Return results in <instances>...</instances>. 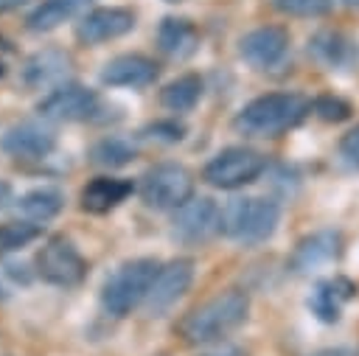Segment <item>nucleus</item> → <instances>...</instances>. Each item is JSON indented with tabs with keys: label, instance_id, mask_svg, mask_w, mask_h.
<instances>
[{
	"label": "nucleus",
	"instance_id": "nucleus-1",
	"mask_svg": "<svg viewBox=\"0 0 359 356\" xmlns=\"http://www.w3.org/2000/svg\"><path fill=\"white\" fill-rule=\"evenodd\" d=\"M250 314V297L241 289H224L216 297L194 306L180 322L177 334L188 345H210L244 325Z\"/></svg>",
	"mask_w": 359,
	"mask_h": 356
},
{
	"label": "nucleus",
	"instance_id": "nucleus-2",
	"mask_svg": "<svg viewBox=\"0 0 359 356\" xmlns=\"http://www.w3.org/2000/svg\"><path fill=\"white\" fill-rule=\"evenodd\" d=\"M309 109L311 104L297 93H266L244 104L233 118V126L247 137H278L294 129Z\"/></svg>",
	"mask_w": 359,
	"mask_h": 356
},
{
	"label": "nucleus",
	"instance_id": "nucleus-3",
	"mask_svg": "<svg viewBox=\"0 0 359 356\" xmlns=\"http://www.w3.org/2000/svg\"><path fill=\"white\" fill-rule=\"evenodd\" d=\"M280 221V205L266 196H238L222 207L219 233L236 244L255 247L272 238Z\"/></svg>",
	"mask_w": 359,
	"mask_h": 356
},
{
	"label": "nucleus",
	"instance_id": "nucleus-4",
	"mask_svg": "<svg viewBox=\"0 0 359 356\" xmlns=\"http://www.w3.org/2000/svg\"><path fill=\"white\" fill-rule=\"evenodd\" d=\"M160 261L157 258H132L126 263H121L101 289V306L109 317H126L132 314L137 306L146 303L149 289L160 272Z\"/></svg>",
	"mask_w": 359,
	"mask_h": 356
},
{
	"label": "nucleus",
	"instance_id": "nucleus-5",
	"mask_svg": "<svg viewBox=\"0 0 359 356\" xmlns=\"http://www.w3.org/2000/svg\"><path fill=\"white\" fill-rule=\"evenodd\" d=\"M137 193L151 210H177L194 196V174L182 163H154L143 171Z\"/></svg>",
	"mask_w": 359,
	"mask_h": 356
},
{
	"label": "nucleus",
	"instance_id": "nucleus-6",
	"mask_svg": "<svg viewBox=\"0 0 359 356\" xmlns=\"http://www.w3.org/2000/svg\"><path fill=\"white\" fill-rule=\"evenodd\" d=\"M266 171V157L258 149L250 146H227L219 154H213L205 168H202V179L213 188L222 191H236L244 188L250 182H255L261 174Z\"/></svg>",
	"mask_w": 359,
	"mask_h": 356
},
{
	"label": "nucleus",
	"instance_id": "nucleus-7",
	"mask_svg": "<svg viewBox=\"0 0 359 356\" xmlns=\"http://www.w3.org/2000/svg\"><path fill=\"white\" fill-rule=\"evenodd\" d=\"M34 266H36L34 269L36 278H42L45 283L59 286V289H73L87 278V258L65 235L48 238L39 247V252L34 258Z\"/></svg>",
	"mask_w": 359,
	"mask_h": 356
},
{
	"label": "nucleus",
	"instance_id": "nucleus-8",
	"mask_svg": "<svg viewBox=\"0 0 359 356\" xmlns=\"http://www.w3.org/2000/svg\"><path fill=\"white\" fill-rule=\"evenodd\" d=\"M36 112L45 121H56V123L87 121V118H93L98 112V93L84 87V84L65 81V84L53 87L48 95L39 98Z\"/></svg>",
	"mask_w": 359,
	"mask_h": 356
},
{
	"label": "nucleus",
	"instance_id": "nucleus-9",
	"mask_svg": "<svg viewBox=\"0 0 359 356\" xmlns=\"http://www.w3.org/2000/svg\"><path fill=\"white\" fill-rule=\"evenodd\" d=\"M194 272H196L194 258H174V261L163 263L149 289V297L143 303L149 317H163L171 306H177V300L191 289Z\"/></svg>",
	"mask_w": 359,
	"mask_h": 356
},
{
	"label": "nucleus",
	"instance_id": "nucleus-10",
	"mask_svg": "<svg viewBox=\"0 0 359 356\" xmlns=\"http://www.w3.org/2000/svg\"><path fill=\"white\" fill-rule=\"evenodd\" d=\"M219 216L222 207L208 196H191L185 205L174 210L171 233L185 244L208 241L213 233H219Z\"/></svg>",
	"mask_w": 359,
	"mask_h": 356
},
{
	"label": "nucleus",
	"instance_id": "nucleus-11",
	"mask_svg": "<svg viewBox=\"0 0 359 356\" xmlns=\"http://www.w3.org/2000/svg\"><path fill=\"white\" fill-rule=\"evenodd\" d=\"M135 11L123 6H98L90 8L76 22V39L81 45H101L109 39H118L135 28Z\"/></svg>",
	"mask_w": 359,
	"mask_h": 356
},
{
	"label": "nucleus",
	"instance_id": "nucleus-12",
	"mask_svg": "<svg viewBox=\"0 0 359 356\" xmlns=\"http://www.w3.org/2000/svg\"><path fill=\"white\" fill-rule=\"evenodd\" d=\"M238 53L247 64L255 70H272L278 67L289 53V31L280 25H261L252 28L238 39Z\"/></svg>",
	"mask_w": 359,
	"mask_h": 356
},
{
	"label": "nucleus",
	"instance_id": "nucleus-13",
	"mask_svg": "<svg viewBox=\"0 0 359 356\" xmlns=\"http://www.w3.org/2000/svg\"><path fill=\"white\" fill-rule=\"evenodd\" d=\"M0 149L14 160H42L56 149V132L39 121H22L0 135Z\"/></svg>",
	"mask_w": 359,
	"mask_h": 356
},
{
	"label": "nucleus",
	"instance_id": "nucleus-14",
	"mask_svg": "<svg viewBox=\"0 0 359 356\" xmlns=\"http://www.w3.org/2000/svg\"><path fill=\"white\" fill-rule=\"evenodd\" d=\"M339 247H342V238L339 233L334 230H317L306 238L297 241L292 258H289V269L294 275H311L328 263H334L339 258Z\"/></svg>",
	"mask_w": 359,
	"mask_h": 356
},
{
	"label": "nucleus",
	"instance_id": "nucleus-15",
	"mask_svg": "<svg viewBox=\"0 0 359 356\" xmlns=\"http://www.w3.org/2000/svg\"><path fill=\"white\" fill-rule=\"evenodd\" d=\"M157 78V62L143 53H121L109 59L101 70V84L107 87H149Z\"/></svg>",
	"mask_w": 359,
	"mask_h": 356
},
{
	"label": "nucleus",
	"instance_id": "nucleus-16",
	"mask_svg": "<svg viewBox=\"0 0 359 356\" xmlns=\"http://www.w3.org/2000/svg\"><path fill=\"white\" fill-rule=\"evenodd\" d=\"M73 70V59L70 53L59 50V48H45V50H36L25 67H22V81L34 90H42V87H59L65 84V78L70 76Z\"/></svg>",
	"mask_w": 359,
	"mask_h": 356
},
{
	"label": "nucleus",
	"instance_id": "nucleus-17",
	"mask_svg": "<svg viewBox=\"0 0 359 356\" xmlns=\"http://www.w3.org/2000/svg\"><path fill=\"white\" fill-rule=\"evenodd\" d=\"M135 193V182L126 179V177H93L81 193H79V202H81V210L87 213H109L115 210L121 202H126L129 196Z\"/></svg>",
	"mask_w": 359,
	"mask_h": 356
},
{
	"label": "nucleus",
	"instance_id": "nucleus-18",
	"mask_svg": "<svg viewBox=\"0 0 359 356\" xmlns=\"http://www.w3.org/2000/svg\"><path fill=\"white\" fill-rule=\"evenodd\" d=\"M309 53L331 70H345L359 59V48L351 36H345L342 31H317L309 39Z\"/></svg>",
	"mask_w": 359,
	"mask_h": 356
},
{
	"label": "nucleus",
	"instance_id": "nucleus-19",
	"mask_svg": "<svg viewBox=\"0 0 359 356\" xmlns=\"http://www.w3.org/2000/svg\"><path fill=\"white\" fill-rule=\"evenodd\" d=\"M157 45L168 59H188L199 48V31L185 17H165L157 25Z\"/></svg>",
	"mask_w": 359,
	"mask_h": 356
},
{
	"label": "nucleus",
	"instance_id": "nucleus-20",
	"mask_svg": "<svg viewBox=\"0 0 359 356\" xmlns=\"http://www.w3.org/2000/svg\"><path fill=\"white\" fill-rule=\"evenodd\" d=\"M93 0H39L31 14L25 17V28L34 34H45L59 28L62 22L73 20L76 14H81Z\"/></svg>",
	"mask_w": 359,
	"mask_h": 356
},
{
	"label": "nucleus",
	"instance_id": "nucleus-21",
	"mask_svg": "<svg viewBox=\"0 0 359 356\" xmlns=\"http://www.w3.org/2000/svg\"><path fill=\"white\" fill-rule=\"evenodd\" d=\"M353 294V286L342 278H334V280H320L309 297V308L317 314V320L323 322H337L339 320V311H342V303Z\"/></svg>",
	"mask_w": 359,
	"mask_h": 356
},
{
	"label": "nucleus",
	"instance_id": "nucleus-22",
	"mask_svg": "<svg viewBox=\"0 0 359 356\" xmlns=\"http://www.w3.org/2000/svg\"><path fill=\"white\" fill-rule=\"evenodd\" d=\"M14 207H17V213H20L22 219L42 224V221H48V219H53V216L62 213V207H65V193H62L59 188H34V191L22 193V196L14 202Z\"/></svg>",
	"mask_w": 359,
	"mask_h": 356
},
{
	"label": "nucleus",
	"instance_id": "nucleus-23",
	"mask_svg": "<svg viewBox=\"0 0 359 356\" xmlns=\"http://www.w3.org/2000/svg\"><path fill=\"white\" fill-rule=\"evenodd\" d=\"M202 90H205L202 78L196 73H185V76H177L174 81H168L160 90V104H163V109L182 115V112H191L199 104Z\"/></svg>",
	"mask_w": 359,
	"mask_h": 356
},
{
	"label": "nucleus",
	"instance_id": "nucleus-24",
	"mask_svg": "<svg viewBox=\"0 0 359 356\" xmlns=\"http://www.w3.org/2000/svg\"><path fill=\"white\" fill-rule=\"evenodd\" d=\"M137 154L135 143L126 140V137H118V135H107V137H98L93 146H90V163L101 165V168H121L126 163H132Z\"/></svg>",
	"mask_w": 359,
	"mask_h": 356
},
{
	"label": "nucleus",
	"instance_id": "nucleus-25",
	"mask_svg": "<svg viewBox=\"0 0 359 356\" xmlns=\"http://www.w3.org/2000/svg\"><path fill=\"white\" fill-rule=\"evenodd\" d=\"M39 235H42V224L36 221H28V219L0 221V255L20 252L22 247L34 244Z\"/></svg>",
	"mask_w": 359,
	"mask_h": 356
},
{
	"label": "nucleus",
	"instance_id": "nucleus-26",
	"mask_svg": "<svg viewBox=\"0 0 359 356\" xmlns=\"http://www.w3.org/2000/svg\"><path fill=\"white\" fill-rule=\"evenodd\" d=\"M275 11L286 17H323L334 8V0H269Z\"/></svg>",
	"mask_w": 359,
	"mask_h": 356
},
{
	"label": "nucleus",
	"instance_id": "nucleus-27",
	"mask_svg": "<svg viewBox=\"0 0 359 356\" xmlns=\"http://www.w3.org/2000/svg\"><path fill=\"white\" fill-rule=\"evenodd\" d=\"M311 112L317 118L328 121V123H339V121H345L351 115V107L337 95H320V98L311 101Z\"/></svg>",
	"mask_w": 359,
	"mask_h": 356
},
{
	"label": "nucleus",
	"instance_id": "nucleus-28",
	"mask_svg": "<svg viewBox=\"0 0 359 356\" xmlns=\"http://www.w3.org/2000/svg\"><path fill=\"white\" fill-rule=\"evenodd\" d=\"M339 160L348 168L359 171V123L342 135V140H339Z\"/></svg>",
	"mask_w": 359,
	"mask_h": 356
},
{
	"label": "nucleus",
	"instance_id": "nucleus-29",
	"mask_svg": "<svg viewBox=\"0 0 359 356\" xmlns=\"http://www.w3.org/2000/svg\"><path fill=\"white\" fill-rule=\"evenodd\" d=\"M196 356H247V350L244 348H238V345H233V342H210V345H205V350H199Z\"/></svg>",
	"mask_w": 359,
	"mask_h": 356
},
{
	"label": "nucleus",
	"instance_id": "nucleus-30",
	"mask_svg": "<svg viewBox=\"0 0 359 356\" xmlns=\"http://www.w3.org/2000/svg\"><path fill=\"white\" fill-rule=\"evenodd\" d=\"M149 132H154L151 137H160V140H168V143H177L182 137V126L174 123V121H165V123H154L149 126Z\"/></svg>",
	"mask_w": 359,
	"mask_h": 356
},
{
	"label": "nucleus",
	"instance_id": "nucleus-31",
	"mask_svg": "<svg viewBox=\"0 0 359 356\" xmlns=\"http://www.w3.org/2000/svg\"><path fill=\"white\" fill-rule=\"evenodd\" d=\"M309 356H356V353L348 350V348H323V350H314Z\"/></svg>",
	"mask_w": 359,
	"mask_h": 356
},
{
	"label": "nucleus",
	"instance_id": "nucleus-32",
	"mask_svg": "<svg viewBox=\"0 0 359 356\" xmlns=\"http://www.w3.org/2000/svg\"><path fill=\"white\" fill-rule=\"evenodd\" d=\"M25 3H31V0H0V14H8V11H17V8H22Z\"/></svg>",
	"mask_w": 359,
	"mask_h": 356
},
{
	"label": "nucleus",
	"instance_id": "nucleus-33",
	"mask_svg": "<svg viewBox=\"0 0 359 356\" xmlns=\"http://www.w3.org/2000/svg\"><path fill=\"white\" fill-rule=\"evenodd\" d=\"M11 199V185L6 182V179H0V210L6 207V202Z\"/></svg>",
	"mask_w": 359,
	"mask_h": 356
},
{
	"label": "nucleus",
	"instance_id": "nucleus-34",
	"mask_svg": "<svg viewBox=\"0 0 359 356\" xmlns=\"http://www.w3.org/2000/svg\"><path fill=\"white\" fill-rule=\"evenodd\" d=\"M348 8H353V11H359V0H342Z\"/></svg>",
	"mask_w": 359,
	"mask_h": 356
},
{
	"label": "nucleus",
	"instance_id": "nucleus-35",
	"mask_svg": "<svg viewBox=\"0 0 359 356\" xmlns=\"http://www.w3.org/2000/svg\"><path fill=\"white\" fill-rule=\"evenodd\" d=\"M6 297H8V292H6V286H3V283H0V303H3V300H6Z\"/></svg>",
	"mask_w": 359,
	"mask_h": 356
},
{
	"label": "nucleus",
	"instance_id": "nucleus-36",
	"mask_svg": "<svg viewBox=\"0 0 359 356\" xmlns=\"http://www.w3.org/2000/svg\"><path fill=\"white\" fill-rule=\"evenodd\" d=\"M168 3H182V0H168Z\"/></svg>",
	"mask_w": 359,
	"mask_h": 356
}]
</instances>
